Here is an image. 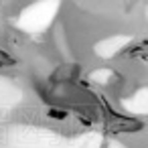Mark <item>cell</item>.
<instances>
[{
	"mask_svg": "<svg viewBox=\"0 0 148 148\" xmlns=\"http://www.w3.org/2000/svg\"><path fill=\"white\" fill-rule=\"evenodd\" d=\"M47 116L53 118V120H67L69 118V110L59 108V106H53V108H49V114Z\"/></svg>",
	"mask_w": 148,
	"mask_h": 148,
	"instance_id": "obj_2",
	"label": "cell"
},
{
	"mask_svg": "<svg viewBox=\"0 0 148 148\" xmlns=\"http://www.w3.org/2000/svg\"><path fill=\"white\" fill-rule=\"evenodd\" d=\"M18 61L6 51V49H0V69H10V67H16Z\"/></svg>",
	"mask_w": 148,
	"mask_h": 148,
	"instance_id": "obj_1",
	"label": "cell"
}]
</instances>
